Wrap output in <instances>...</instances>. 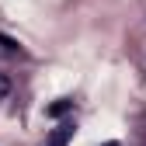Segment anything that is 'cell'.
I'll use <instances>...</instances> for the list:
<instances>
[{"label": "cell", "instance_id": "6da1fadb", "mask_svg": "<svg viewBox=\"0 0 146 146\" xmlns=\"http://www.w3.org/2000/svg\"><path fill=\"white\" fill-rule=\"evenodd\" d=\"M70 139H73V122H59L49 136V146H66Z\"/></svg>", "mask_w": 146, "mask_h": 146}, {"label": "cell", "instance_id": "7a4b0ae2", "mask_svg": "<svg viewBox=\"0 0 146 146\" xmlns=\"http://www.w3.org/2000/svg\"><path fill=\"white\" fill-rule=\"evenodd\" d=\"M70 108H73V101H66V98H63V101H56V104H49V115H52V118H59V115H66V111H70Z\"/></svg>", "mask_w": 146, "mask_h": 146}, {"label": "cell", "instance_id": "3957f363", "mask_svg": "<svg viewBox=\"0 0 146 146\" xmlns=\"http://www.w3.org/2000/svg\"><path fill=\"white\" fill-rule=\"evenodd\" d=\"M7 90H11V80L4 77V73H0V101H4V98H7Z\"/></svg>", "mask_w": 146, "mask_h": 146}, {"label": "cell", "instance_id": "277c9868", "mask_svg": "<svg viewBox=\"0 0 146 146\" xmlns=\"http://www.w3.org/2000/svg\"><path fill=\"white\" fill-rule=\"evenodd\" d=\"M108 146H115V143H108Z\"/></svg>", "mask_w": 146, "mask_h": 146}]
</instances>
